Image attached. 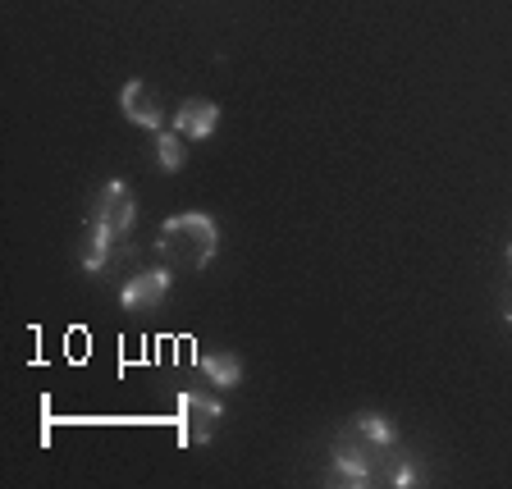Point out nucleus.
Listing matches in <instances>:
<instances>
[{"label":"nucleus","instance_id":"3","mask_svg":"<svg viewBox=\"0 0 512 489\" xmlns=\"http://www.w3.org/2000/svg\"><path fill=\"white\" fill-rule=\"evenodd\" d=\"M92 220H101L115 238H124L128 229H133V220H138V202H133V192H128L119 179H110L106 188L96 192V202H92Z\"/></svg>","mask_w":512,"mask_h":489},{"label":"nucleus","instance_id":"10","mask_svg":"<svg viewBox=\"0 0 512 489\" xmlns=\"http://www.w3.org/2000/svg\"><path fill=\"white\" fill-rule=\"evenodd\" d=\"M352 430H357L362 439H371V444H394V426H389L384 416H375V412L352 416Z\"/></svg>","mask_w":512,"mask_h":489},{"label":"nucleus","instance_id":"8","mask_svg":"<svg viewBox=\"0 0 512 489\" xmlns=\"http://www.w3.org/2000/svg\"><path fill=\"white\" fill-rule=\"evenodd\" d=\"M202 371H206V380L224 384V389H234V384L243 380V362H238L234 352H206V357H202Z\"/></svg>","mask_w":512,"mask_h":489},{"label":"nucleus","instance_id":"7","mask_svg":"<svg viewBox=\"0 0 512 489\" xmlns=\"http://www.w3.org/2000/svg\"><path fill=\"white\" fill-rule=\"evenodd\" d=\"M110 256H115V234H110L101 220H87L83 238H78V266L87 275H101L110 266Z\"/></svg>","mask_w":512,"mask_h":489},{"label":"nucleus","instance_id":"6","mask_svg":"<svg viewBox=\"0 0 512 489\" xmlns=\"http://www.w3.org/2000/svg\"><path fill=\"white\" fill-rule=\"evenodd\" d=\"M215 124H220V106H215L211 96H188L174 110V133L179 138H211Z\"/></svg>","mask_w":512,"mask_h":489},{"label":"nucleus","instance_id":"11","mask_svg":"<svg viewBox=\"0 0 512 489\" xmlns=\"http://www.w3.org/2000/svg\"><path fill=\"white\" fill-rule=\"evenodd\" d=\"M499 316L512 325V279H508V284H503V293H499Z\"/></svg>","mask_w":512,"mask_h":489},{"label":"nucleus","instance_id":"2","mask_svg":"<svg viewBox=\"0 0 512 489\" xmlns=\"http://www.w3.org/2000/svg\"><path fill=\"white\" fill-rule=\"evenodd\" d=\"M224 421V403H215L211 394H179V435L183 444H211L215 426Z\"/></svg>","mask_w":512,"mask_h":489},{"label":"nucleus","instance_id":"12","mask_svg":"<svg viewBox=\"0 0 512 489\" xmlns=\"http://www.w3.org/2000/svg\"><path fill=\"white\" fill-rule=\"evenodd\" d=\"M508 261H512V243H508Z\"/></svg>","mask_w":512,"mask_h":489},{"label":"nucleus","instance_id":"9","mask_svg":"<svg viewBox=\"0 0 512 489\" xmlns=\"http://www.w3.org/2000/svg\"><path fill=\"white\" fill-rule=\"evenodd\" d=\"M183 138L179 133H156V160H160V170L165 174H179L183 170Z\"/></svg>","mask_w":512,"mask_h":489},{"label":"nucleus","instance_id":"5","mask_svg":"<svg viewBox=\"0 0 512 489\" xmlns=\"http://www.w3.org/2000/svg\"><path fill=\"white\" fill-rule=\"evenodd\" d=\"M119 110H124V115L133 119L138 128H151V133H160V128H165V110H160L156 87H147L142 78L124 83V92H119Z\"/></svg>","mask_w":512,"mask_h":489},{"label":"nucleus","instance_id":"4","mask_svg":"<svg viewBox=\"0 0 512 489\" xmlns=\"http://www.w3.org/2000/svg\"><path fill=\"white\" fill-rule=\"evenodd\" d=\"M165 293H170V266H151V270H138V275L119 288V307L124 311H151V307L165 302Z\"/></svg>","mask_w":512,"mask_h":489},{"label":"nucleus","instance_id":"1","mask_svg":"<svg viewBox=\"0 0 512 489\" xmlns=\"http://www.w3.org/2000/svg\"><path fill=\"white\" fill-rule=\"evenodd\" d=\"M215 247H220V229H215V220L202 211L170 215L156 234V252L165 256L170 270H206Z\"/></svg>","mask_w":512,"mask_h":489}]
</instances>
